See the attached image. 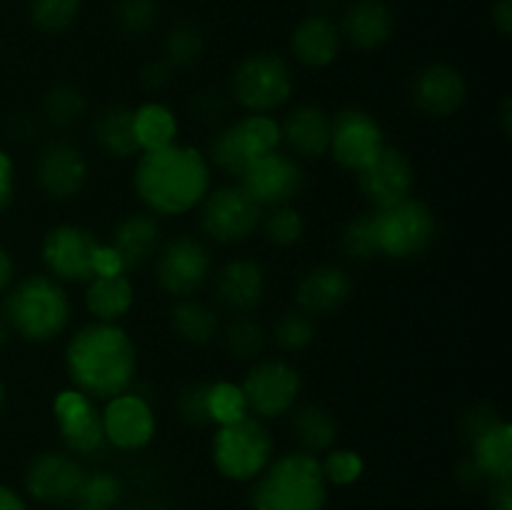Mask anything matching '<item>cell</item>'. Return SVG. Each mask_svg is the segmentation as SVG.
I'll return each mask as SVG.
<instances>
[{"mask_svg": "<svg viewBox=\"0 0 512 510\" xmlns=\"http://www.w3.org/2000/svg\"><path fill=\"white\" fill-rule=\"evenodd\" d=\"M5 320L30 343H50L70 323V298L53 275H30L5 298Z\"/></svg>", "mask_w": 512, "mask_h": 510, "instance_id": "277c9868", "label": "cell"}, {"mask_svg": "<svg viewBox=\"0 0 512 510\" xmlns=\"http://www.w3.org/2000/svg\"><path fill=\"white\" fill-rule=\"evenodd\" d=\"M340 30L328 15H308L290 35L293 58L305 68H325L340 53Z\"/></svg>", "mask_w": 512, "mask_h": 510, "instance_id": "484cf974", "label": "cell"}, {"mask_svg": "<svg viewBox=\"0 0 512 510\" xmlns=\"http://www.w3.org/2000/svg\"><path fill=\"white\" fill-rule=\"evenodd\" d=\"M268 335L263 325L248 313L233 315L223 328V345L235 360H258L263 355Z\"/></svg>", "mask_w": 512, "mask_h": 510, "instance_id": "836d02e7", "label": "cell"}, {"mask_svg": "<svg viewBox=\"0 0 512 510\" xmlns=\"http://www.w3.org/2000/svg\"><path fill=\"white\" fill-rule=\"evenodd\" d=\"M88 113V100H85L83 90L75 88L70 83H58L45 93L43 98V118L48 120L53 128L68 130L78 125Z\"/></svg>", "mask_w": 512, "mask_h": 510, "instance_id": "1f68e13d", "label": "cell"}, {"mask_svg": "<svg viewBox=\"0 0 512 510\" xmlns=\"http://www.w3.org/2000/svg\"><path fill=\"white\" fill-rule=\"evenodd\" d=\"M290 433L298 440L303 453H325L333 448L335 438H338V428H335L333 415L320 405H305L290 415Z\"/></svg>", "mask_w": 512, "mask_h": 510, "instance_id": "4dcf8cb0", "label": "cell"}, {"mask_svg": "<svg viewBox=\"0 0 512 510\" xmlns=\"http://www.w3.org/2000/svg\"><path fill=\"white\" fill-rule=\"evenodd\" d=\"M108 445L118 450H140L153 440L155 415L143 395L123 393L108 400L103 413Z\"/></svg>", "mask_w": 512, "mask_h": 510, "instance_id": "d6986e66", "label": "cell"}, {"mask_svg": "<svg viewBox=\"0 0 512 510\" xmlns=\"http://www.w3.org/2000/svg\"><path fill=\"white\" fill-rule=\"evenodd\" d=\"M213 293L215 300H218L225 310H230V313H250V310H255L263 303V268H260V263H255V260L250 258L230 260V263H225L223 268H220V273L215 275Z\"/></svg>", "mask_w": 512, "mask_h": 510, "instance_id": "603a6c76", "label": "cell"}, {"mask_svg": "<svg viewBox=\"0 0 512 510\" xmlns=\"http://www.w3.org/2000/svg\"><path fill=\"white\" fill-rule=\"evenodd\" d=\"M230 108H233V100L223 90H200L190 100V113H193V118L208 125H215L228 118Z\"/></svg>", "mask_w": 512, "mask_h": 510, "instance_id": "f6af8a7d", "label": "cell"}, {"mask_svg": "<svg viewBox=\"0 0 512 510\" xmlns=\"http://www.w3.org/2000/svg\"><path fill=\"white\" fill-rule=\"evenodd\" d=\"M170 325L175 335L190 345H208L218 335V313L198 298H178L170 308Z\"/></svg>", "mask_w": 512, "mask_h": 510, "instance_id": "f1b7e54d", "label": "cell"}, {"mask_svg": "<svg viewBox=\"0 0 512 510\" xmlns=\"http://www.w3.org/2000/svg\"><path fill=\"white\" fill-rule=\"evenodd\" d=\"M0 510H28V508H25L23 498H20L15 490L0 485Z\"/></svg>", "mask_w": 512, "mask_h": 510, "instance_id": "db71d44e", "label": "cell"}, {"mask_svg": "<svg viewBox=\"0 0 512 510\" xmlns=\"http://www.w3.org/2000/svg\"><path fill=\"white\" fill-rule=\"evenodd\" d=\"M138 353L120 325L90 323L65 348V370L78 393L90 400H110L128 393L135 380Z\"/></svg>", "mask_w": 512, "mask_h": 510, "instance_id": "6da1fadb", "label": "cell"}, {"mask_svg": "<svg viewBox=\"0 0 512 510\" xmlns=\"http://www.w3.org/2000/svg\"><path fill=\"white\" fill-rule=\"evenodd\" d=\"M10 200H13V163L0 150V213L8 208Z\"/></svg>", "mask_w": 512, "mask_h": 510, "instance_id": "c3c4849f", "label": "cell"}, {"mask_svg": "<svg viewBox=\"0 0 512 510\" xmlns=\"http://www.w3.org/2000/svg\"><path fill=\"white\" fill-rule=\"evenodd\" d=\"M320 468L328 483L350 485L363 475V458L353 450H330Z\"/></svg>", "mask_w": 512, "mask_h": 510, "instance_id": "ee69618b", "label": "cell"}, {"mask_svg": "<svg viewBox=\"0 0 512 510\" xmlns=\"http://www.w3.org/2000/svg\"><path fill=\"white\" fill-rule=\"evenodd\" d=\"M80 0H28L30 23L43 33H63L75 23Z\"/></svg>", "mask_w": 512, "mask_h": 510, "instance_id": "74e56055", "label": "cell"}, {"mask_svg": "<svg viewBox=\"0 0 512 510\" xmlns=\"http://www.w3.org/2000/svg\"><path fill=\"white\" fill-rule=\"evenodd\" d=\"M293 70L278 53H253L240 60L230 78V100L248 113L265 115L293 95Z\"/></svg>", "mask_w": 512, "mask_h": 510, "instance_id": "52a82bcc", "label": "cell"}, {"mask_svg": "<svg viewBox=\"0 0 512 510\" xmlns=\"http://www.w3.org/2000/svg\"><path fill=\"white\" fill-rule=\"evenodd\" d=\"M133 185L138 198L155 215H183L210 193V163L188 145L143 150L135 165Z\"/></svg>", "mask_w": 512, "mask_h": 510, "instance_id": "7a4b0ae2", "label": "cell"}, {"mask_svg": "<svg viewBox=\"0 0 512 510\" xmlns=\"http://www.w3.org/2000/svg\"><path fill=\"white\" fill-rule=\"evenodd\" d=\"M153 510H165V508H153Z\"/></svg>", "mask_w": 512, "mask_h": 510, "instance_id": "94428289", "label": "cell"}, {"mask_svg": "<svg viewBox=\"0 0 512 510\" xmlns=\"http://www.w3.org/2000/svg\"><path fill=\"white\" fill-rule=\"evenodd\" d=\"M3 403H5V385L0 383V408H3Z\"/></svg>", "mask_w": 512, "mask_h": 510, "instance_id": "91938a15", "label": "cell"}, {"mask_svg": "<svg viewBox=\"0 0 512 510\" xmlns=\"http://www.w3.org/2000/svg\"><path fill=\"white\" fill-rule=\"evenodd\" d=\"M383 148V128L370 113L360 108H345L333 118L328 153H333L340 168L358 173L373 163Z\"/></svg>", "mask_w": 512, "mask_h": 510, "instance_id": "5bb4252c", "label": "cell"}, {"mask_svg": "<svg viewBox=\"0 0 512 510\" xmlns=\"http://www.w3.org/2000/svg\"><path fill=\"white\" fill-rule=\"evenodd\" d=\"M163 230H160L158 218L153 213H133L125 215L113 230L108 250L113 255L120 273L138 270L158 253Z\"/></svg>", "mask_w": 512, "mask_h": 510, "instance_id": "44dd1931", "label": "cell"}, {"mask_svg": "<svg viewBox=\"0 0 512 510\" xmlns=\"http://www.w3.org/2000/svg\"><path fill=\"white\" fill-rule=\"evenodd\" d=\"M120 498H123V483L118 480V475L98 470V473H85L75 503L113 510V505H118Z\"/></svg>", "mask_w": 512, "mask_h": 510, "instance_id": "f35d334b", "label": "cell"}, {"mask_svg": "<svg viewBox=\"0 0 512 510\" xmlns=\"http://www.w3.org/2000/svg\"><path fill=\"white\" fill-rule=\"evenodd\" d=\"M8 335H10V325H8V320H5V315L0 313V348L8 343Z\"/></svg>", "mask_w": 512, "mask_h": 510, "instance_id": "6f0895ef", "label": "cell"}, {"mask_svg": "<svg viewBox=\"0 0 512 510\" xmlns=\"http://www.w3.org/2000/svg\"><path fill=\"white\" fill-rule=\"evenodd\" d=\"M85 305L98 323H118L133 308V283L128 273H95L85 288Z\"/></svg>", "mask_w": 512, "mask_h": 510, "instance_id": "4316f807", "label": "cell"}, {"mask_svg": "<svg viewBox=\"0 0 512 510\" xmlns=\"http://www.w3.org/2000/svg\"><path fill=\"white\" fill-rule=\"evenodd\" d=\"M178 123L173 113L160 103H148L135 110V135H138L140 150H158L175 143Z\"/></svg>", "mask_w": 512, "mask_h": 510, "instance_id": "d6a6232c", "label": "cell"}, {"mask_svg": "<svg viewBox=\"0 0 512 510\" xmlns=\"http://www.w3.org/2000/svg\"><path fill=\"white\" fill-rule=\"evenodd\" d=\"M328 480L315 455L288 453L270 460L250 490L253 510H325Z\"/></svg>", "mask_w": 512, "mask_h": 510, "instance_id": "3957f363", "label": "cell"}, {"mask_svg": "<svg viewBox=\"0 0 512 510\" xmlns=\"http://www.w3.org/2000/svg\"><path fill=\"white\" fill-rule=\"evenodd\" d=\"M273 460V435L255 415L225 423L213 435V463L228 480H255Z\"/></svg>", "mask_w": 512, "mask_h": 510, "instance_id": "5b68a950", "label": "cell"}, {"mask_svg": "<svg viewBox=\"0 0 512 510\" xmlns=\"http://www.w3.org/2000/svg\"><path fill=\"white\" fill-rule=\"evenodd\" d=\"M500 123H503V133L510 135L512 133V100H510V95L503 100V110H500Z\"/></svg>", "mask_w": 512, "mask_h": 510, "instance_id": "9f6ffc18", "label": "cell"}, {"mask_svg": "<svg viewBox=\"0 0 512 510\" xmlns=\"http://www.w3.org/2000/svg\"><path fill=\"white\" fill-rule=\"evenodd\" d=\"M263 208L245 193L240 185H223L203 198L200 208V230L213 243H243L255 228H260Z\"/></svg>", "mask_w": 512, "mask_h": 510, "instance_id": "9c48e42d", "label": "cell"}, {"mask_svg": "<svg viewBox=\"0 0 512 510\" xmlns=\"http://www.w3.org/2000/svg\"><path fill=\"white\" fill-rule=\"evenodd\" d=\"M358 188L375 210L390 208L410 198L415 188V168L400 148L385 145L378 158L358 170Z\"/></svg>", "mask_w": 512, "mask_h": 510, "instance_id": "2e32d148", "label": "cell"}, {"mask_svg": "<svg viewBox=\"0 0 512 510\" xmlns=\"http://www.w3.org/2000/svg\"><path fill=\"white\" fill-rule=\"evenodd\" d=\"M280 145V128L270 115H243L208 140V158L220 173L240 178L250 165Z\"/></svg>", "mask_w": 512, "mask_h": 510, "instance_id": "8992f818", "label": "cell"}, {"mask_svg": "<svg viewBox=\"0 0 512 510\" xmlns=\"http://www.w3.org/2000/svg\"><path fill=\"white\" fill-rule=\"evenodd\" d=\"M315 340V323L303 310H288L275 323V343L288 353L308 348Z\"/></svg>", "mask_w": 512, "mask_h": 510, "instance_id": "b9f144b4", "label": "cell"}, {"mask_svg": "<svg viewBox=\"0 0 512 510\" xmlns=\"http://www.w3.org/2000/svg\"><path fill=\"white\" fill-rule=\"evenodd\" d=\"M353 295V278L340 265H318L300 278L295 298L303 313L328 315L343 308Z\"/></svg>", "mask_w": 512, "mask_h": 510, "instance_id": "cb8c5ba5", "label": "cell"}, {"mask_svg": "<svg viewBox=\"0 0 512 510\" xmlns=\"http://www.w3.org/2000/svg\"><path fill=\"white\" fill-rule=\"evenodd\" d=\"M213 273V258L205 243L193 235H178L155 260L158 285L173 298H193Z\"/></svg>", "mask_w": 512, "mask_h": 510, "instance_id": "7c38bea8", "label": "cell"}, {"mask_svg": "<svg viewBox=\"0 0 512 510\" xmlns=\"http://www.w3.org/2000/svg\"><path fill=\"white\" fill-rule=\"evenodd\" d=\"M240 188L260 205V208H278L290 205L305 188V173L300 163L290 155L273 153L255 160L243 175H240Z\"/></svg>", "mask_w": 512, "mask_h": 510, "instance_id": "4fadbf2b", "label": "cell"}, {"mask_svg": "<svg viewBox=\"0 0 512 510\" xmlns=\"http://www.w3.org/2000/svg\"><path fill=\"white\" fill-rule=\"evenodd\" d=\"M493 25L503 38H508L512 33V0H498L493 5Z\"/></svg>", "mask_w": 512, "mask_h": 510, "instance_id": "f907efd6", "label": "cell"}, {"mask_svg": "<svg viewBox=\"0 0 512 510\" xmlns=\"http://www.w3.org/2000/svg\"><path fill=\"white\" fill-rule=\"evenodd\" d=\"M458 480L465 485V488H478V485L488 478H485L483 470L478 468V463H475L473 458H468L458 465Z\"/></svg>", "mask_w": 512, "mask_h": 510, "instance_id": "816d5d0a", "label": "cell"}, {"mask_svg": "<svg viewBox=\"0 0 512 510\" xmlns=\"http://www.w3.org/2000/svg\"><path fill=\"white\" fill-rule=\"evenodd\" d=\"M210 413H213V423L218 425L243 418L248 408H245L243 393H240L238 385L213 383V390H210Z\"/></svg>", "mask_w": 512, "mask_h": 510, "instance_id": "7bdbcfd3", "label": "cell"}, {"mask_svg": "<svg viewBox=\"0 0 512 510\" xmlns=\"http://www.w3.org/2000/svg\"><path fill=\"white\" fill-rule=\"evenodd\" d=\"M490 510H512V480H493Z\"/></svg>", "mask_w": 512, "mask_h": 510, "instance_id": "681fc988", "label": "cell"}, {"mask_svg": "<svg viewBox=\"0 0 512 510\" xmlns=\"http://www.w3.org/2000/svg\"><path fill=\"white\" fill-rule=\"evenodd\" d=\"M55 423L65 448L80 458H95L108 448L103 428V413H98L93 400L78 390H65L55 398Z\"/></svg>", "mask_w": 512, "mask_h": 510, "instance_id": "9a60e30c", "label": "cell"}, {"mask_svg": "<svg viewBox=\"0 0 512 510\" xmlns=\"http://www.w3.org/2000/svg\"><path fill=\"white\" fill-rule=\"evenodd\" d=\"M205 50V38H203V30L198 28L195 23L190 20H183V23L173 25L165 35V43H163V55H165V63L170 68H190L200 60Z\"/></svg>", "mask_w": 512, "mask_h": 510, "instance_id": "e575fe53", "label": "cell"}, {"mask_svg": "<svg viewBox=\"0 0 512 510\" xmlns=\"http://www.w3.org/2000/svg\"><path fill=\"white\" fill-rule=\"evenodd\" d=\"M95 143L113 158H133L140 155L138 135H135V110L125 105H108L93 120Z\"/></svg>", "mask_w": 512, "mask_h": 510, "instance_id": "83f0119b", "label": "cell"}, {"mask_svg": "<svg viewBox=\"0 0 512 510\" xmlns=\"http://www.w3.org/2000/svg\"><path fill=\"white\" fill-rule=\"evenodd\" d=\"M35 133H38V125H35V120L28 118V115H20V118L13 120V138L30 140L35 138Z\"/></svg>", "mask_w": 512, "mask_h": 510, "instance_id": "f5cc1de1", "label": "cell"}, {"mask_svg": "<svg viewBox=\"0 0 512 510\" xmlns=\"http://www.w3.org/2000/svg\"><path fill=\"white\" fill-rule=\"evenodd\" d=\"M470 458L478 463L488 480L512 478V428L508 420L495 423L488 433L480 435L473 445Z\"/></svg>", "mask_w": 512, "mask_h": 510, "instance_id": "f546056e", "label": "cell"}, {"mask_svg": "<svg viewBox=\"0 0 512 510\" xmlns=\"http://www.w3.org/2000/svg\"><path fill=\"white\" fill-rule=\"evenodd\" d=\"M103 245L90 230L80 225H58L45 233L40 255L55 280L63 283H88L98 273Z\"/></svg>", "mask_w": 512, "mask_h": 510, "instance_id": "8fae6325", "label": "cell"}, {"mask_svg": "<svg viewBox=\"0 0 512 510\" xmlns=\"http://www.w3.org/2000/svg\"><path fill=\"white\" fill-rule=\"evenodd\" d=\"M260 228H263L268 243L288 248V245H295L303 238L305 220L293 205H278V208H270V213H263Z\"/></svg>", "mask_w": 512, "mask_h": 510, "instance_id": "8d00e7d4", "label": "cell"}, {"mask_svg": "<svg viewBox=\"0 0 512 510\" xmlns=\"http://www.w3.org/2000/svg\"><path fill=\"white\" fill-rule=\"evenodd\" d=\"M303 390L300 373L288 360H260L245 375L240 393L245 408L255 418H280L290 413Z\"/></svg>", "mask_w": 512, "mask_h": 510, "instance_id": "30bf717a", "label": "cell"}, {"mask_svg": "<svg viewBox=\"0 0 512 510\" xmlns=\"http://www.w3.org/2000/svg\"><path fill=\"white\" fill-rule=\"evenodd\" d=\"M35 175L50 198L70 200L88 183V158L73 143H50L40 150Z\"/></svg>", "mask_w": 512, "mask_h": 510, "instance_id": "ffe728a7", "label": "cell"}, {"mask_svg": "<svg viewBox=\"0 0 512 510\" xmlns=\"http://www.w3.org/2000/svg\"><path fill=\"white\" fill-rule=\"evenodd\" d=\"M85 470L73 455L40 453L25 470V490L38 503L68 505L78 498Z\"/></svg>", "mask_w": 512, "mask_h": 510, "instance_id": "e0dca14e", "label": "cell"}, {"mask_svg": "<svg viewBox=\"0 0 512 510\" xmlns=\"http://www.w3.org/2000/svg\"><path fill=\"white\" fill-rule=\"evenodd\" d=\"M340 248L348 255L350 260H358V263H365V260L378 258V235H375V215L373 210L368 213H360L350 220L343 228V235H340Z\"/></svg>", "mask_w": 512, "mask_h": 510, "instance_id": "d590c367", "label": "cell"}, {"mask_svg": "<svg viewBox=\"0 0 512 510\" xmlns=\"http://www.w3.org/2000/svg\"><path fill=\"white\" fill-rule=\"evenodd\" d=\"M10 280H13V260H10L8 250L0 245V293L8 288Z\"/></svg>", "mask_w": 512, "mask_h": 510, "instance_id": "11a10c76", "label": "cell"}, {"mask_svg": "<svg viewBox=\"0 0 512 510\" xmlns=\"http://www.w3.org/2000/svg\"><path fill=\"white\" fill-rule=\"evenodd\" d=\"M373 215L380 255L393 260L418 258L433 245L438 233V220L423 200L405 198L390 208L373 210Z\"/></svg>", "mask_w": 512, "mask_h": 510, "instance_id": "ba28073f", "label": "cell"}, {"mask_svg": "<svg viewBox=\"0 0 512 510\" xmlns=\"http://www.w3.org/2000/svg\"><path fill=\"white\" fill-rule=\"evenodd\" d=\"M340 38L358 50H378L393 35V13L383 0H355L338 25Z\"/></svg>", "mask_w": 512, "mask_h": 510, "instance_id": "d4e9b609", "label": "cell"}, {"mask_svg": "<svg viewBox=\"0 0 512 510\" xmlns=\"http://www.w3.org/2000/svg\"><path fill=\"white\" fill-rule=\"evenodd\" d=\"M140 80L148 90H163L168 88L173 80V68L165 60H150L143 70H140Z\"/></svg>", "mask_w": 512, "mask_h": 510, "instance_id": "7dc6e473", "label": "cell"}, {"mask_svg": "<svg viewBox=\"0 0 512 510\" xmlns=\"http://www.w3.org/2000/svg\"><path fill=\"white\" fill-rule=\"evenodd\" d=\"M73 510H105V508H90V505H75V508Z\"/></svg>", "mask_w": 512, "mask_h": 510, "instance_id": "680465c9", "label": "cell"}, {"mask_svg": "<svg viewBox=\"0 0 512 510\" xmlns=\"http://www.w3.org/2000/svg\"><path fill=\"white\" fill-rule=\"evenodd\" d=\"M278 128L280 143L288 145L290 153H295L298 158L318 160L323 155H328L333 118L320 105H295Z\"/></svg>", "mask_w": 512, "mask_h": 510, "instance_id": "7402d4cb", "label": "cell"}, {"mask_svg": "<svg viewBox=\"0 0 512 510\" xmlns=\"http://www.w3.org/2000/svg\"><path fill=\"white\" fill-rule=\"evenodd\" d=\"M500 420H503V415H500L498 408H493V405H470L463 413V418H460V435H463L465 443L473 445L480 435L488 433V430L493 428L495 423H500Z\"/></svg>", "mask_w": 512, "mask_h": 510, "instance_id": "bcb514c9", "label": "cell"}, {"mask_svg": "<svg viewBox=\"0 0 512 510\" xmlns=\"http://www.w3.org/2000/svg\"><path fill=\"white\" fill-rule=\"evenodd\" d=\"M158 23V3L155 0H120L115 8V25L130 38L150 33Z\"/></svg>", "mask_w": 512, "mask_h": 510, "instance_id": "60d3db41", "label": "cell"}, {"mask_svg": "<svg viewBox=\"0 0 512 510\" xmlns=\"http://www.w3.org/2000/svg\"><path fill=\"white\" fill-rule=\"evenodd\" d=\"M210 383H188L185 388L178 390L175 395V413L183 423L195 425V428H205L213 425V413H210Z\"/></svg>", "mask_w": 512, "mask_h": 510, "instance_id": "ab89813d", "label": "cell"}, {"mask_svg": "<svg viewBox=\"0 0 512 510\" xmlns=\"http://www.w3.org/2000/svg\"><path fill=\"white\" fill-rule=\"evenodd\" d=\"M465 98H468V85L453 65H425L410 83V100L420 113L430 118H448L458 113Z\"/></svg>", "mask_w": 512, "mask_h": 510, "instance_id": "ac0fdd59", "label": "cell"}]
</instances>
